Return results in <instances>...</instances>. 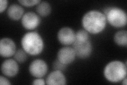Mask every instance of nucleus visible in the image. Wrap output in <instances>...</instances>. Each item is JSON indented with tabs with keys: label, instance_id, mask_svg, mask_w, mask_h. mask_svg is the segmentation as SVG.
<instances>
[{
	"label": "nucleus",
	"instance_id": "obj_1",
	"mask_svg": "<svg viewBox=\"0 0 127 85\" xmlns=\"http://www.w3.org/2000/svg\"><path fill=\"white\" fill-rule=\"evenodd\" d=\"M107 21L102 12L97 10H91L83 15L82 25L83 29L89 34H98L104 30Z\"/></svg>",
	"mask_w": 127,
	"mask_h": 85
},
{
	"label": "nucleus",
	"instance_id": "obj_2",
	"mask_svg": "<svg viewBox=\"0 0 127 85\" xmlns=\"http://www.w3.org/2000/svg\"><path fill=\"white\" fill-rule=\"evenodd\" d=\"M21 44L22 49L30 55L41 54L45 48V42L42 36L35 31H28L24 34Z\"/></svg>",
	"mask_w": 127,
	"mask_h": 85
},
{
	"label": "nucleus",
	"instance_id": "obj_3",
	"mask_svg": "<svg viewBox=\"0 0 127 85\" xmlns=\"http://www.w3.org/2000/svg\"><path fill=\"white\" fill-rule=\"evenodd\" d=\"M127 62L121 61H112L105 66L103 70V75L108 82L112 83L121 82L127 77Z\"/></svg>",
	"mask_w": 127,
	"mask_h": 85
},
{
	"label": "nucleus",
	"instance_id": "obj_4",
	"mask_svg": "<svg viewBox=\"0 0 127 85\" xmlns=\"http://www.w3.org/2000/svg\"><path fill=\"white\" fill-rule=\"evenodd\" d=\"M107 22L114 28H120L126 26L127 15L126 12L117 6H107L103 10Z\"/></svg>",
	"mask_w": 127,
	"mask_h": 85
},
{
	"label": "nucleus",
	"instance_id": "obj_5",
	"mask_svg": "<svg viewBox=\"0 0 127 85\" xmlns=\"http://www.w3.org/2000/svg\"><path fill=\"white\" fill-rule=\"evenodd\" d=\"M72 47L76 53V57L79 59L89 58L93 52V45L90 39L83 42L75 40Z\"/></svg>",
	"mask_w": 127,
	"mask_h": 85
},
{
	"label": "nucleus",
	"instance_id": "obj_6",
	"mask_svg": "<svg viewBox=\"0 0 127 85\" xmlns=\"http://www.w3.org/2000/svg\"><path fill=\"white\" fill-rule=\"evenodd\" d=\"M48 71V66L45 61L40 59H35L29 66L30 74L34 78H43Z\"/></svg>",
	"mask_w": 127,
	"mask_h": 85
},
{
	"label": "nucleus",
	"instance_id": "obj_7",
	"mask_svg": "<svg viewBox=\"0 0 127 85\" xmlns=\"http://www.w3.org/2000/svg\"><path fill=\"white\" fill-rule=\"evenodd\" d=\"M41 23L40 17L32 11H29L23 14L21 24L25 29L32 30L37 28Z\"/></svg>",
	"mask_w": 127,
	"mask_h": 85
},
{
	"label": "nucleus",
	"instance_id": "obj_8",
	"mask_svg": "<svg viewBox=\"0 0 127 85\" xmlns=\"http://www.w3.org/2000/svg\"><path fill=\"white\" fill-rule=\"evenodd\" d=\"M57 38L58 42L65 46L73 45L76 38L75 32L70 27H62L58 31Z\"/></svg>",
	"mask_w": 127,
	"mask_h": 85
},
{
	"label": "nucleus",
	"instance_id": "obj_9",
	"mask_svg": "<svg viewBox=\"0 0 127 85\" xmlns=\"http://www.w3.org/2000/svg\"><path fill=\"white\" fill-rule=\"evenodd\" d=\"M16 51V45L13 39L4 37L0 40V55L2 58L12 57L14 55Z\"/></svg>",
	"mask_w": 127,
	"mask_h": 85
},
{
	"label": "nucleus",
	"instance_id": "obj_10",
	"mask_svg": "<svg viewBox=\"0 0 127 85\" xmlns=\"http://www.w3.org/2000/svg\"><path fill=\"white\" fill-rule=\"evenodd\" d=\"M2 74L5 77L12 78L16 76L19 71L18 62L14 59H8L4 61L1 64Z\"/></svg>",
	"mask_w": 127,
	"mask_h": 85
},
{
	"label": "nucleus",
	"instance_id": "obj_11",
	"mask_svg": "<svg viewBox=\"0 0 127 85\" xmlns=\"http://www.w3.org/2000/svg\"><path fill=\"white\" fill-rule=\"evenodd\" d=\"M76 57V53L74 48L73 47L68 46L61 48L57 54V59L66 66L72 63Z\"/></svg>",
	"mask_w": 127,
	"mask_h": 85
},
{
	"label": "nucleus",
	"instance_id": "obj_12",
	"mask_svg": "<svg viewBox=\"0 0 127 85\" xmlns=\"http://www.w3.org/2000/svg\"><path fill=\"white\" fill-rule=\"evenodd\" d=\"M46 84L48 85H65L67 84V79L63 72L53 70L47 75Z\"/></svg>",
	"mask_w": 127,
	"mask_h": 85
},
{
	"label": "nucleus",
	"instance_id": "obj_13",
	"mask_svg": "<svg viewBox=\"0 0 127 85\" xmlns=\"http://www.w3.org/2000/svg\"><path fill=\"white\" fill-rule=\"evenodd\" d=\"M24 12V9L21 5L13 3L7 7L6 14L7 17L11 20L17 21L22 18L23 14H25Z\"/></svg>",
	"mask_w": 127,
	"mask_h": 85
},
{
	"label": "nucleus",
	"instance_id": "obj_14",
	"mask_svg": "<svg viewBox=\"0 0 127 85\" xmlns=\"http://www.w3.org/2000/svg\"><path fill=\"white\" fill-rule=\"evenodd\" d=\"M37 13L42 17H46L48 16L51 12L52 7L50 4L47 1H40L38 4L36 5Z\"/></svg>",
	"mask_w": 127,
	"mask_h": 85
},
{
	"label": "nucleus",
	"instance_id": "obj_15",
	"mask_svg": "<svg viewBox=\"0 0 127 85\" xmlns=\"http://www.w3.org/2000/svg\"><path fill=\"white\" fill-rule=\"evenodd\" d=\"M114 41L117 45L122 47L127 46V31L125 30L118 31L114 35Z\"/></svg>",
	"mask_w": 127,
	"mask_h": 85
},
{
	"label": "nucleus",
	"instance_id": "obj_16",
	"mask_svg": "<svg viewBox=\"0 0 127 85\" xmlns=\"http://www.w3.org/2000/svg\"><path fill=\"white\" fill-rule=\"evenodd\" d=\"M28 54L24 51L22 48V49H18L16 51L14 56V59L17 61L18 63H22L26 62L27 58H28Z\"/></svg>",
	"mask_w": 127,
	"mask_h": 85
},
{
	"label": "nucleus",
	"instance_id": "obj_17",
	"mask_svg": "<svg viewBox=\"0 0 127 85\" xmlns=\"http://www.w3.org/2000/svg\"><path fill=\"white\" fill-rule=\"evenodd\" d=\"M75 40L78 41H86L90 40L89 33L84 29H79L75 33Z\"/></svg>",
	"mask_w": 127,
	"mask_h": 85
},
{
	"label": "nucleus",
	"instance_id": "obj_18",
	"mask_svg": "<svg viewBox=\"0 0 127 85\" xmlns=\"http://www.w3.org/2000/svg\"><path fill=\"white\" fill-rule=\"evenodd\" d=\"M40 1V0H19L18 2L21 5L26 7H31L37 5Z\"/></svg>",
	"mask_w": 127,
	"mask_h": 85
},
{
	"label": "nucleus",
	"instance_id": "obj_19",
	"mask_svg": "<svg viewBox=\"0 0 127 85\" xmlns=\"http://www.w3.org/2000/svg\"><path fill=\"white\" fill-rule=\"evenodd\" d=\"M67 66H68L62 63L57 59L54 61L53 63V68L54 70H59L63 72L66 69Z\"/></svg>",
	"mask_w": 127,
	"mask_h": 85
},
{
	"label": "nucleus",
	"instance_id": "obj_20",
	"mask_svg": "<svg viewBox=\"0 0 127 85\" xmlns=\"http://www.w3.org/2000/svg\"><path fill=\"white\" fill-rule=\"evenodd\" d=\"M32 84L33 85H45L46 81L42 78H35L33 81Z\"/></svg>",
	"mask_w": 127,
	"mask_h": 85
},
{
	"label": "nucleus",
	"instance_id": "obj_21",
	"mask_svg": "<svg viewBox=\"0 0 127 85\" xmlns=\"http://www.w3.org/2000/svg\"><path fill=\"white\" fill-rule=\"evenodd\" d=\"M8 5V1L7 0H1L0 1V12L2 13L4 11Z\"/></svg>",
	"mask_w": 127,
	"mask_h": 85
},
{
	"label": "nucleus",
	"instance_id": "obj_22",
	"mask_svg": "<svg viewBox=\"0 0 127 85\" xmlns=\"http://www.w3.org/2000/svg\"><path fill=\"white\" fill-rule=\"evenodd\" d=\"M0 85H10L11 83L10 81L8 80L5 76L1 75L0 76Z\"/></svg>",
	"mask_w": 127,
	"mask_h": 85
},
{
	"label": "nucleus",
	"instance_id": "obj_23",
	"mask_svg": "<svg viewBox=\"0 0 127 85\" xmlns=\"http://www.w3.org/2000/svg\"><path fill=\"white\" fill-rule=\"evenodd\" d=\"M122 84L123 85H127V77L126 78H125L122 81Z\"/></svg>",
	"mask_w": 127,
	"mask_h": 85
}]
</instances>
